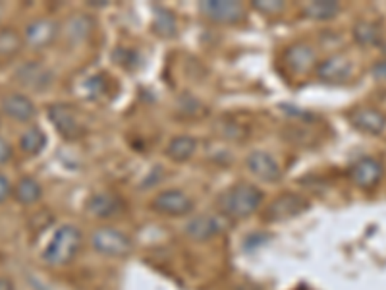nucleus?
<instances>
[{
    "instance_id": "obj_2",
    "label": "nucleus",
    "mask_w": 386,
    "mask_h": 290,
    "mask_svg": "<svg viewBox=\"0 0 386 290\" xmlns=\"http://www.w3.org/2000/svg\"><path fill=\"white\" fill-rule=\"evenodd\" d=\"M81 242H83V237H81V230L78 227L62 224V227L54 230L47 248L43 250L45 264L53 265V267H64L78 256Z\"/></svg>"
},
{
    "instance_id": "obj_3",
    "label": "nucleus",
    "mask_w": 386,
    "mask_h": 290,
    "mask_svg": "<svg viewBox=\"0 0 386 290\" xmlns=\"http://www.w3.org/2000/svg\"><path fill=\"white\" fill-rule=\"evenodd\" d=\"M91 246L105 257H126L132 252V240L114 227H100L91 234Z\"/></svg>"
},
{
    "instance_id": "obj_24",
    "label": "nucleus",
    "mask_w": 386,
    "mask_h": 290,
    "mask_svg": "<svg viewBox=\"0 0 386 290\" xmlns=\"http://www.w3.org/2000/svg\"><path fill=\"white\" fill-rule=\"evenodd\" d=\"M24 47V37H21L12 27H2L0 29V61H10L16 54H20Z\"/></svg>"
},
{
    "instance_id": "obj_11",
    "label": "nucleus",
    "mask_w": 386,
    "mask_h": 290,
    "mask_svg": "<svg viewBox=\"0 0 386 290\" xmlns=\"http://www.w3.org/2000/svg\"><path fill=\"white\" fill-rule=\"evenodd\" d=\"M247 170L263 182H278L282 178V167L271 153L266 151H251L246 157Z\"/></svg>"
},
{
    "instance_id": "obj_9",
    "label": "nucleus",
    "mask_w": 386,
    "mask_h": 290,
    "mask_svg": "<svg viewBox=\"0 0 386 290\" xmlns=\"http://www.w3.org/2000/svg\"><path fill=\"white\" fill-rule=\"evenodd\" d=\"M307 207H309V203L306 197L298 196V194H282L268 205L265 217L266 221L278 223V221H288V219L301 215L303 211H307Z\"/></svg>"
},
{
    "instance_id": "obj_28",
    "label": "nucleus",
    "mask_w": 386,
    "mask_h": 290,
    "mask_svg": "<svg viewBox=\"0 0 386 290\" xmlns=\"http://www.w3.org/2000/svg\"><path fill=\"white\" fill-rule=\"evenodd\" d=\"M133 51H130V48H118V51H116V53L113 54L114 56V61L116 62H120L122 66H126V68H132V64H130V62H132V58H133Z\"/></svg>"
},
{
    "instance_id": "obj_23",
    "label": "nucleus",
    "mask_w": 386,
    "mask_h": 290,
    "mask_svg": "<svg viewBox=\"0 0 386 290\" xmlns=\"http://www.w3.org/2000/svg\"><path fill=\"white\" fill-rule=\"evenodd\" d=\"M353 41L360 45V47H373L380 43V27L375 21L361 20L358 21L352 29Z\"/></svg>"
},
{
    "instance_id": "obj_25",
    "label": "nucleus",
    "mask_w": 386,
    "mask_h": 290,
    "mask_svg": "<svg viewBox=\"0 0 386 290\" xmlns=\"http://www.w3.org/2000/svg\"><path fill=\"white\" fill-rule=\"evenodd\" d=\"M153 29L160 37H174L178 31V21L168 8L155 6L153 12Z\"/></svg>"
},
{
    "instance_id": "obj_29",
    "label": "nucleus",
    "mask_w": 386,
    "mask_h": 290,
    "mask_svg": "<svg viewBox=\"0 0 386 290\" xmlns=\"http://www.w3.org/2000/svg\"><path fill=\"white\" fill-rule=\"evenodd\" d=\"M10 196H14V186L6 176L0 175V203H4Z\"/></svg>"
},
{
    "instance_id": "obj_15",
    "label": "nucleus",
    "mask_w": 386,
    "mask_h": 290,
    "mask_svg": "<svg viewBox=\"0 0 386 290\" xmlns=\"http://www.w3.org/2000/svg\"><path fill=\"white\" fill-rule=\"evenodd\" d=\"M0 107H2V113L8 116V118H12L16 122H31L37 116V107H35V103L24 93H10L6 95L2 103H0Z\"/></svg>"
},
{
    "instance_id": "obj_32",
    "label": "nucleus",
    "mask_w": 386,
    "mask_h": 290,
    "mask_svg": "<svg viewBox=\"0 0 386 290\" xmlns=\"http://www.w3.org/2000/svg\"><path fill=\"white\" fill-rule=\"evenodd\" d=\"M0 290H14L12 283L6 281V279H0Z\"/></svg>"
},
{
    "instance_id": "obj_7",
    "label": "nucleus",
    "mask_w": 386,
    "mask_h": 290,
    "mask_svg": "<svg viewBox=\"0 0 386 290\" xmlns=\"http://www.w3.org/2000/svg\"><path fill=\"white\" fill-rule=\"evenodd\" d=\"M151 207L159 215L184 217L193 209V200L184 190H165L153 197Z\"/></svg>"
},
{
    "instance_id": "obj_4",
    "label": "nucleus",
    "mask_w": 386,
    "mask_h": 290,
    "mask_svg": "<svg viewBox=\"0 0 386 290\" xmlns=\"http://www.w3.org/2000/svg\"><path fill=\"white\" fill-rule=\"evenodd\" d=\"M199 12L213 24L232 26L246 18V6L236 0H203L199 2Z\"/></svg>"
},
{
    "instance_id": "obj_16",
    "label": "nucleus",
    "mask_w": 386,
    "mask_h": 290,
    "mask_svg": "<svg viewBox=\"0 0 386 290\" xmlns=\"http://www.w3.org/2000/svg\"><path fill=\"white\" fill-rule=\"evenodd\" d=\"M222 230H224L222 219L213 215L193 217L186 224V234L195 242H207L211 238L219 237Z\"/></svg>"
},
{
    "instance_id": "obj_5",
    "label": "nucleus",
    "mask_w": 386,
    "mask_h": 290,
    "mask_svg": "<svg viewBox=\"0 0 386 290\" xmlns=\"http://www.w3.org/2000/svg\"><path fill=\"white\" fill-rule=\"evenodd\" d=\"M14 80L18 86L29 91H47L54 83V72L43 62L27 61L16 70Z\"/></svg>"
},
{
    "instance_id": "obj_10",
    "label": "nucleus",
    "mask_w": 386,
    "mask_h": 290,
    "mask_svg": "<svg viewBox=\"0 0 386 290\" xmlns=\"http://www.w3.org/2000/svg\"><path fill=\"white\" fill-rule=\"evenodd\" d=\"M315 74L323 83H344L352 78L353 66L350 58L344 54H333L317 64Z\"/></svg>"
},
{
    "instance_id": "obj_30",
    "label": "nucleus",
    "mask_w": 386,
    "mask_h": 290,
    "mask_svg": "<svg viewBox=\"0 0 386 290\" xmlns=\"http://www.w3.org/2000/svg\"><path fill=\"white\" fill-rule=\"evenodd\" d=\"M10 159H12V147L4 138H0V165H6Z\"/></svg>"
},
{
    "instance_id": "obj_8",
    "label": "nucleus",
    "mask_w": 386,
    "mask_h": 290,
    "mask_svg": "<svg viewBox=\"0 0 386 290\" xmlns=\"http://www.w3.org/2000/svg\"><path fill=\"white\" fill-rule=\"evenodd\" d=\"M48 120L53 122L54 128L64 140H78L83 135V126L70 105L66 103H54L48 107Z\"/></svg>"
},
{
    "instance_id": "obj_1",
    "label": "nucleus",
    "mask_w": 386,
    "mask_h": 290,
    "mask_svg": "<svg viewBox=\"0 0 386 290\" xmlns=\"http://www.w3.org/2000/svg\"><path fill=\"white\" fill-rule=\"evenodd\" d=\"M263 192L257 186L247 182L234 184L219 197V207L222 215L228 219H246L254 215L255 211L263 205Z\"/></svg>"
},
{
    "instance_id": "obj_26",
    "label": "nucleus",
    "mask_w": 386,
    "mask_h": 290,
    "mask_svg": "<svg viewBox=\"0 0 386 290\" xmlns=\"http://www.w3.org/2000/svg\"><path fill=\"white\" fill-rule=\"evenodd\" d=\"M251 6L265 16H276V14L286 10V2H282V0H254Z\"/></svg>"
},
{
    "instance_id": "obj_6",
    "label": "nucleus",
    "mask_w": 386,
    "mask_h": 290,
    "mask_svg": "<svg viewBox=\"0 0 386 290\" xmlns=\"http://www.w3.org/2000/svg\"><path fill=\"white\" fill-rule=\"evenodd\" d=\"M61 33V26L51 18H37L24 29V43L33 51H43L53 45Z\"/></svg>"
},
{
    "instance_id": "obj_18",
    "label": "nucleus",
    "mask_w": 386,
    "mask_h": 290,
    "mask_svg": "<svg viewBox=\"0 0 386 290\" xmlns=\"http://www.w3.org/2000/svg\"><path fill=\"white\" fill-rule=\"evenodd\" d=\"M93 31L95 21L93 18L87 16V14H72V16H68V20L64 21V26H62L64 39H66L68 43H73V45L89 39Z\"/></svg>"
},
{
    "instance_id": "obj_17",
    "label": "nucleus",
    "mask_w": 386,
    "mask_h": 290,
    "mask_svg": "<svg viewBox=\"0 0 386 290\" xmlns=\"http://www.w3.org/2000/svg\"><path fill=\"white\" fill-rule=\"evenodd\" d=\"M87 211L97 219H110V217L118 215L124 207V203L116 194L113 192H95L89 196L85 203Z\"/></svg>"
},
{
    "instance_id": "obj_27",
    "label": "nucleus",
    "mask_w": 386,
    "mask_h": 290,
    "mask_svg": "<svg viewBox=\"0 0 386 290\" xmlns=\"http://www.w3.org/2000/svg\"><path fill=\"white\" fill-rule=\"evenodd\" d=\"M87 91H89V95H91L93 99H99L103 95H107L108 93L107 76L99 74L93 76V78H89V81H87Z\"/></svg>"
},
{
    "instance_id": "obj_33",
    "label": "nucleus",
    "mask_w": 386,
    "mask_h": 290,
    "mask_svg": "<svg viewBox=\"0 0 386 290\" xmlns=\"http://www.w3.org/2000/svg\"><path fill=\"white\" fill-rule=\"evenodd\" d=\"M382 53L386 54V45H382Z\"/></svg>"
},
{
    "instance_id": "obj_22",
    "label": "nucleus",
    "mask_w": 386,
    "mask_h": 290,
    "mask_svg": "<svg viewBox=\"0 0 386 290\" xmlns=\"http://www.w3.org/2000/svg\"><path fill=\"white\" fill-rule=\"evenodd\" d=\"M41 196H43V188L31 176H24L14 186V197L21 205H33V203L39 202Z\"/></svg>"
},
{
    "instance_id": "obj_14",
    "label": "nucleus",
    "mask_w": 386,
    "mask_h": 290,
    "mask_svg": "<svg viewBox=\"0 0 386 290\" xmlns=\"http://www.w3.org/2000/svg\"><path fill=\"white\" fill-rule=\"evenodd\" d=\"M348 120L353 128L369 135H379L386 130V116L377 108H355L348 115Z\"/></svg>"
},
{
    "instance_id": "obj_21",
    "label": "nucleus",
    "mask_w": 386,
    "mask_h": 290,
    "mask_svg": "<svg viewBox=\"0 0 386 290\" xmlns=\"http://www.w3.org/2000/svg\"><path fill=\"white\" fill-rule=\"evenodd\" d=\"M18 143H20V149L24 155L35 157L47 147V134H45L39 126H29V128L20 135V142Z\"/></svg>"
},
{
    "instance_id": "obj_19",
    "label": "nucleus",
    "mask_w": 386,
    "mask_h": 290,
    "mask_svg": "<svg viewBox=\"0 0 386 290\" xmlns=\"http://www.w3.org/2000/svg\"><path fill=\"white\" fill-rule=\"evenodd\" d=\"M195 151H197V140L192 135H174L167 145V155L178 162L189 161Z\"/></svg>"
},
{
    "instance_id": "obj_20",
    "label": "nucleus",
    "mask_w": 386,
    "mask_h": 290,
    "mask_svg": "<svg viewBox=\"0 0 386 290\" xmlns=\"http://www.w3.org/2000/svg\"><path fill=\"white\" fill-rule=\"evenodd\" d=\"M301 12L309 20L328 21L338 16L340 4L338 2H333V0H313V2H307Z\"/></svg>"
},
{
    "instance_id": "obj_31",
    "label": "nucleus",
    "mask_w": 386,
    "mask_h": 290,
    "mask_svg": "<svg viewBox=\"0 0 386 290\" xmlns=\"http://www.w3.org/2000/svg\"><path fill=\"white\" fill-rule=\"evenodd\" d=\"M371 74H373L375 80L386 81V61L375 62L373 68H371Z\"/></svg>"
},
{
    "instance_id": "obj_12",
    "label": "nucleus",
    "mask_w": 386,
    "mask_h": 290,
    "mask_svg": "<svg viewBox=\"0 0 386 290\" xmlns=\"http://www.w3.org/2000/svg\"><path fill=\"white\" fill-rule=\"evenodd\" d=\"M284 64L293 74L306 76L317 68V53L307 43H296L284 51Z\"/></svg>"
},
{
    "instance_id": "obj_13",
    "label": "nucleus",
    "mask_w": 386,
    "mask_h": 290,
    "mask_svg": "<svg viewBox=\"0 0 386 290\" xmlns=\"http://www.w3.org/2000/svg\"><path fill=\"white\" fill-rule=\"evenodd\" d=\"M385 175L382 162L373 159V157H363L358 162H353L350 169V178L358 188H375L380 182V178Z\"/></svg>"
}]
</instances>
